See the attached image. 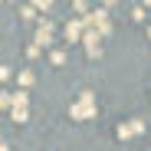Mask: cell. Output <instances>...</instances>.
Here are the masks:
<instances>
[{
  "label": "cell",
  "instance_id": "obj_1",
  "mask_svg": "<svg viewBox=\"0 0 151 151\" xmlns=\"http://www.w3.org/2000/svg\"><path fill=\"white\" fill-rule=\"evenodd\" d=\"M92 112H95V105H92V92H82V102L72 105V118H86V115H92Z\"/></svg>",
  "mask_w": 151,
  "mask_h": 151
},
{
  "label": "cell",
  "instance_id": "obj_2",
  "mask_svg": "<svg viewBox=\"0 0 151 151\" xmlns=\"http://www.w3.org/2000/svg\"><path fill=\"white\" fill-rule=\"evenodd\" d=\"M49 43H53V23L43 20L40 30H36V46H49Z\"/></svg>",
  "mask_w": 151,
  "mask_h": 151
},
{
  "label": "cell",
  "instance_id": "obj_3",
  "mask_svg": "<svg viewBox=\"0 0 151 151\" xmlns=\"http://www.w3.org/2000/svg\"><path fill=\"white\" fill-rule=\"evenodd\" d=\"M79 30H82V23H69V27H66V36H69V43H76V40H79Z\"/></svg>",
  "mask_w": 151,
  "mask_h": 151
},
{
  "label": "cell",
  "instance_id": "obj_4",
  "mask_svg": "<svg viewBox=\"0 0 151 151\" xmlns=\"http://www.w3.org/2000/svg\"><path fill=\"white\" fill-rule=\"evenodd\" d=\"M13 122H27V105H13Z\"/></svg>",
  "mask_w": 151,
  "mask_h": 151
},
{
  "label": "cell",
  "instance_id": "obj_5",
  "mask_svg": "<svg viewBox=\"0 0 151 151\" xmlns=\"http://www.w3.org/2000/svg\"><path fill=\"white\" fill-rule=\"evenodd\" d=\"M33 82V72H20V86H30Z\"/></svg>",
  "mask_w": 151,
  "mask_h": 151
},
{
  "label": "cell",
  "instance_id": "obj_6",
  "mask_svg": "<svg viewBox=\"0 0 151 151\" xmlns=\"http://www.w3.org/2000/svg\"><path fill=\"white\" fill-rule=\"evenodd\" d=\"M0 151H7V145H4V141H0Z\"/></svg>",
  "mask_w": 151,
  "mask_h": 151
}]
</instances>
